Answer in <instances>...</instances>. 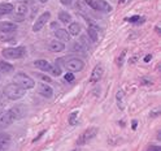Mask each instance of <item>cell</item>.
<instances>
[{"mask_svg": "<svg viewBox=\"0 0 161 151\" xmlns=\"http://www.w3.org/2000/svg\"><path fill=\"white\" fill-rule=\"evenodd\" d=\"M77 120H78V113L77 112H73L70 116H69V124L70 125H76L77 124Z\"/></svg>", "mask_w": 161, "mask_h": 151, "instance_id": "obj_27", "label": "cell"}, {"mask_svg": "<svg viewBox=\"0 0 161 151\" xmlns=\"http://www.w3.org/2000/svg\"><path fill=\"white\" fill-rule=\"evenodd\" d=\"M64 78H65L67 81H70V82H71V81H74V78H76V77H74V74H73L71 72H68V73L64 76Z\"/></svg>", "mask_w": 161, "mask_h": 151, "instance_id": "obj_28", "label": "cell"}, {"mask_svg": "<svg viewBox=\"0 0 161 151\" xmlns=\"http://www.w3.org/2000/svg\"><path fill=\"white\" fill-rule=\"evenodd\" d=\"M51 18V13L49 12H44V13H42L39 18L35 21V24L33 26V31H40L43 27H44V25L49 21Z\"/></svg>", "mask_w": 161, "mask_h": 151, "instance_id": "obj_7", "label": "cell"}, {"mask_svg": "<svg viewBox=\"0 0 161 151\" xmlns=\"http://www.w3.org/2000/svg\"><path fill=\"white\" fill-rule=\"evenodd\" d=\"M16 120L13 116V113L9 111H7V112H3V113H0V128H7V126H9L11 124H13V121Z\"/></svg>", "mask_w": 161, "mask_h": 151, "instance_id": "obj_8", "label": "cell"}, {"mask_svg": "<svg viewBox=\"0 0 161 151\" xmlns=\"http://www.w3.org/2000/svg\"><path fill=\"white\" fill-rule=\"evenodd\" d=\"M48 48L52 52H61V51H64V50H65V45L61 40H52L48 45Z\"/></svg>", "mask_w": 161, "mask_h": 151, "instance_id": "obj_12", "label": "cell"}, {"mask_svg": "<svg viewBox=\"0 0 161 151\" xmlns=\"http://www.w3.org/2000/svg\"><path fill=\"white\" fill-rule=\"evenodd\" d=\"M125 55H126V51H123L121 55H120V59L117 60V64H118V67H121L123 64V59H125Z\"/></svg>", "mask_w": 161, "mask_h": 151, "instance_id": "obj_29", "label": "cell"}, {"mask_svg": "<svg viewBox=\"0 0 161 151\" xmlns=\"http://www.w3.org/2000/svg\"><path fill=\"white\" fill-rule=\"evenodd\" d=\"M104 74V69L101 65H96L94 68L92 73H91V82H98L101 77H103Z\"/></svg>", "mask_w": 161, "mask_h": 151, "instance_id": "obj_11", "label": "cell"}, {"mask_svg": "<svg viewBox=\"0 0 161 151\" xmlns=\"http://www.w3.org/2000/svg\"><path fill=\"white\" fill-rule=\"evenodd\" d=\"M71 151H80V149H74V150H71Z\"/></svg>", "mask_w": 161, "mask_h": 151, "instance_id": "obj_38", "label": "cell"}, {"mask_svg": "<svg viewBox=\"0 0 161 151\" xmlns=\"http://www.w3.org/2000/svg\"><path fill=\"white\" fill-rule=\"evenodd\" d=\"M65 68L69 72H79L85 68V63L83 60L78 59V57H71V59H68L67 63H65Z\"/></svg>", "mask_w": 161, "mask_h": 151, "instance_id": "obj_6", "label": "cell"}, {"mask_svg": "<svg viewBox=\"0 0 161 151\" xmlns=\"http://www.w3.org/2000/svg\"><path fill=\"white\" fill-rule=\"evenodd\" d=\"M61 2V4H64V5H70L71 3H73V0H60Z\"/></svg>", "mask_w": 161, "mask_h": 151, "instance_id": "obj_32", "label": "cell"}, {"mask_svg": "<svg viewBox=\"0 0 161 151\" xmlns=\"http://www.w3.org/2000/svg\"><path fill=\"white\" fill-rule=\"evenodd\" d=\"M68 33L70 34V37H71V35H76V37H77V35L80 33V25L78 22H70Z\"/></svg>", "mask_w": 161, "mask_h": 151, "instance_id": "obj_20", "label": "cell"}, {"mask_svg": "<svg viewBox=\"0 0 161 151\" xmlns=\"http://www.w3.org/2000/svg\"><path fill=\"white\" fill-rule=\"evenodd\" d=\"M40 76V78H42V80H44V81H47V82H49L51 81V78L49 77H46V76H42V74H39Z\"/></svg>", "mask_w": 161, "mask_h": 151, "instance_id": "obj_33", "label": "cell"}, {"mask_svg": "<svg viewBox=\"0 0 161 151\" xmlns=\"http://www.w3.org/2000/svg\"><path fill=\"white\" fill-rule=\"evenodd\" d=\"M27 13V7L25 4H21L18 8H17V13H16V17H14V20L16 21H22L26 16Z\"/></svg>", "mask_w": 161, "mask_h": 151, "instance_id": "obj_16", "label": "cell"}, {"mask_svg": "<svg viewBox=\"0 0 161 151\" xmlns=\"http://www.w3.org/2000/svg\"><path fill=\"white\" fill-rule=\"evenodd\" d=\"M58 18H60V21H61V22H64V24H70L71 22V16L68 12L61 11L60 13H58Z\"/></svg>", "mask_w": 161, "mask_h": 151, "instance_id": "obj_22", "label": "cell"}, {"mask_svg": "<svg viewBox=\"0 0 161 151\" xmlns=\"http://www.w3.org/2000/svg\"><path fill=\"white\" fill-rule=\"evenodd\" d=\"M14 9V7L9 3H3L0 4V16H4V14H8V13H12Z\"/></svg>", "mask_w": 161, "mask_h": 151, "instance_id": "obj_19", "label": "cell"}, {"mask_svg": "<svg viewBox=\"0 0 161 151\" xmlns=\"http://www.w3.org/2000/svg\"><path fill=\"white\" fill-rule=\"evenodd\" d=\"M98 134V128H87L86 130L79 135V138L77 139V145L78 146H82V145H86L87 142H90L92 138L96 137Z\"/></svg>", "mask_w": 161, "mask_h": 151, "instance_id": "obj_5", "label": "cell"}, {"mask_svg": "<svg viewBox=\"0 0 161 151\" xmlns=\"http://www.w3.org/2000/svg\"><path fill=\"white\" fill-rule=\"evenodd\" d=\"M122 100H123V91L120 90L118 92H117V103H118L120 106V108L122 110L123 108V103H122Z\"/></svg>", "mask_w": 161, "mask_h": 151, "instance_id": "obj_26", "label": "cell"}, {"mask_svg": "<svg viewBox=\"0 0 161 151\" xmlns=\"http://www.w3.org/2000/svg\"><path fill=\"white\" fill-rule=\"evenodd\" d=\"M147 151H161V150H160V146H150Z\"/></svg>", "mask_w": 161, "mask_h": 151, "instance_id": "obj_31", "label": "cell"}, {"mask_svg": "<svg viewBox=\"0 0 161 151\" xmlns=\"http://www.w3.org/2000/svg\"><path fill=\"white\" fill-rule=\"evenodd\" d=\"M87 33H89V37L91 38L92 42H98V39H99V29H98L96 26L90 25V26H89V30H87Z\"/></svg>", "mask_w": 161, "mask_h": 151, "instance_id": "obj_18", "label": "cell"}, {"mask_svg": "<svg viewBox=\"0 0 161 151\" xmlns=\"http://www.w3.org/2000/svg\"><path fill=\"white\" fill-rule=\"evenodd\" d=\"M13 70V65H11L9 63H7L4 60H0V72L2 73H11Z\"/></svg>", "mask_w": 161, "mask_h": 151, "instance_id": "obj_21", "label": "cell"}, {"mask_svg": "<svg viewBox=\"0 0 161 151\" xmlns=\"http://www.w3.org/2000/svg\"><path fill=\"white\" fill-rule=\"evenodd\" d=\"M39 2H40V3H47L48 0H39Z\"/></svg>", "mask_w": 161, "mask_h": 151, "instance_id": "obj_37", "label": "cell"}, {"mask_svg": "<svg viewBox=\"0 0 161 151\" xmlns=\"http://www.w3.org/2000/svg\"><path fill=\"white\" fill-rule=\"evenodd\" d=\"M127 21H129V22H131V24H138V25H140L142 22H144V18L140 17V16H133V17L127 18Z\"/></svg>", "mask_w": 161, "mask_h": 151, "instance_id": "obj_24", "label": "cell"}, {"mask_svg": "<svg viewBox=\"0 0 161 151\" xmlns=\"http://www.w3.org/2000/svg\"><path fill=\"white\" fill-rule=\"evenodd\" d=\"M151 59H152V56H151V55H147V56H145V57H144V61H145V63H147V61H150Z\"/></svg>", "mask_w": 161, "mask_h": 151, "instance_id": "obj_34", "label": "cell"}, {"mask_svg": "<svg viewBox=\"0 0 161 151\" xmlns=\"http://www.w3.org/2000/svg\"><path fill=\"white\" fill-rule=\"evenodd\" d=\"M49 72L52 73L53 76H60L61 74V68L57 65V64H55V65H51V69Z\"/></svg>", "mask_w": 161, "mask_h": 151, "instance_id": "obj_25", "label": "cell"}, {"mask_svg": "<svg viewBox=\"0 0 161 151\" xmlns=\"http://www.w3.org/2000/svg\"><path fill=\"white\" fill-rule=\"evenodd\" d=\"M123 2H125V0H120V3H123Z\"/></svg>", "mask_w": 161, "mask_h": 151, "instance_id": "obj_39", "label": "cell"}, {"mask_svg": "<svg viewBox=\"0 0 161 151\" xmlns=\"http://www.w3.org/2000/svg\"><path fill=\"white\" fill-rule=\"evenodd\" d=\"M14 83L18 85L20 87H22L24 90H29V89H33L35 86V82L33 78H30L27 74L22 73V72H20L14 76Z\"/></svg>", "mask_w": 161, "mask_h": 151, "instance_id": "obj_2", "label": "cell"}, {"mask_svg": "<svg viewBox=\"0 0 161 151\" xmlns=\"http://www.w3.org/2000/svg\"><path fill=\"white\" fill-rule=\"evenodd\" d=\"M11 112L13 113V116H14V119H16V120L22 119V117L25 116V113H26V111H25V106H22V104L14 106L13 108H11Z\"/></svg>", "mask_w": 161, "mask_h": 151, "instance_id": "obj_10", "label": "cell"}, {"mask_svg": "<svg viewBox=\"0 0 161 151\" xmlns=\"http://www.w3.org/2000/svg\"><path fill=\"white\" fill-rule=\"evenodd\" d=\"M25 91L22 87H20L16 83H9V85H7L5 86V89H4V94L5 97L11 99V100H18L21 98H24L25 97Z\"/></svg>", "mask_w": 161, "mask_h": 151, "instance_id": "obj_1", "label": "cell"}, {"mask_svg": "<svg viewBox=\"0 0 161 151\" xmlns=\"http://www.w3.org/2000/svg\"><path fill=\"white\" fill-rule=\"evenodd\" d=\"M4 106H5V100L3 97H0V113L4 112Z\"/></svg>", "mask_w": 161, "mask_h": 151, "instance_id": "obj_30", "label": "cell"}, {"mask_svg": "<svg viewBox=\"0 0 161 151\" xmlns=\"http://www.w3.org/2000/svg\"><path fill=\"white\" fill-rule=\"evenodd\" d=\"M38 92L40 95H43V97H46V98H51L53 95V90H52V87L51 86H48V85H39V87H38Z\"/></svg>", "mask_w": 161, "mask_h": 151, "instance_id": "obj_14", "label": "cell"}, {"mask_svg": "<svg viewBox=\"0 0 161 151\" xmlns=\"http://www.w3.org/2000/svg\"><path fill=\"white\" fill-rule=\"evenodd\" d=\"M71 51L73 52H83L85 51L83 45H80V43H78V42L73 43V45H71Z\"/></svg>", "mask_w": 161, "mask_h": 151, "instance_id": "obj_23", "label": "cell"}, {"mask_svg": "<svg viewBox=\"0 0 161 151\" xmlns=\"http://www.w3.org/2000/svg\"><path fill=\"white\" fill-rule=\"evenodd\" d=\"M55 35H56V38H58L61 42H68L70 39V34L68 33L67 29H57Z\"/></svg>", "mask_w": 161, "mask_h": 151, "instance_id": "obj_15", "label": "cell"}, {"mask_svg": "<svg viewBox=\"0 0 161 151\" xmlns=\"http://www.w3.org/2000/svg\"><path fill=\"white\" fill-rule=\"evenodd\" d=\"M85 3L91 7L95 11H100V12H111L112 7L105 0H85Z\"/></svg>", "mask_w": 161, "mask_h": 151, "instance_id": "obj_4", "label": "cell"}, {"mask_svg": "<svg viewBox=\"0 0 161 151\" xmlns=\"http://www.w3.org/2000/svg\"><path fill=\"white\" fill-rule=\"evenodd\" d=\"M17 29V25L9 22V21H5V22H0V31L2 33H12Z\"/></svg>", "mask_w": 161, "mask_h": 151, "instance_id": "obj_13", "label": "cell"}, {"mask_svg": "<svg viewBox=\"0 0 161 151\" xmlns=\"http://www.w3.org/2000/svg\"><path fill=\"white\" fill-rule=\"evenodd\" d=\"M34 65H35V68H38L43 72H49V69H51V64L46 60H36V61H34Z\"/></svg>", "mask_w": 161, "mask_h": 151, "instance_id": "obj_17", "label": "cell"}, {"mask_svg": "<svg viewBox=\"0 0 161 151\" xmlns=\"http://www.w3.org/2000/svg\"><path fill=\"white\" fill-rule=\"evenodd\" d=\"M11 146V135L7 133H0V151L8 150Z\"/></svg>", "mask_w": 161, "mask_h": 151, "instance_id": "obj_9", "label": "cell"}, {"mask_svg": "<svg viewBox=\"0 0 161 151\" xmlns=\"http://www.w3.org/2000/svg\"><path fill=\"white\" fill-rule=\"evenodd\" d=\"M2 55L5 59H21L26 55V48L20 46V47H11V48H4L2 51Z\"/></svg>", "mask_w": 161, "mask_h": 151, "instance_id": "obj_3", "label": "cell"}, {"mask_svg": "<svg viewBox=\"0 0 161 151\" xmlns=\"http://www.w3.org/2000/svg\"><path fill=\"white\" fill-rule=\"evenodd\" d=\"M157 115H159V111H156V112H152V113H151V116H152V117H155V116H157Z\"/></svg>", "mask_w": 161, "mask_h": 151, "instance_id": "obj_35", "label": "cell"}, {"mask_svg": "<svg viewBox=\"0 0 161 151\" xmlns=\"http://www.w3.org/2000/svg\"><path fill=\"white\" fill-rule=\"evenodd\" d=\"M136 125H138V123L134 120V121H133V129H135V128H136Z\"/></svg>", "mask_w": 161, "mask_h": 151, "instance_id": "obj_36", "label": "cell"}]
</instances>
